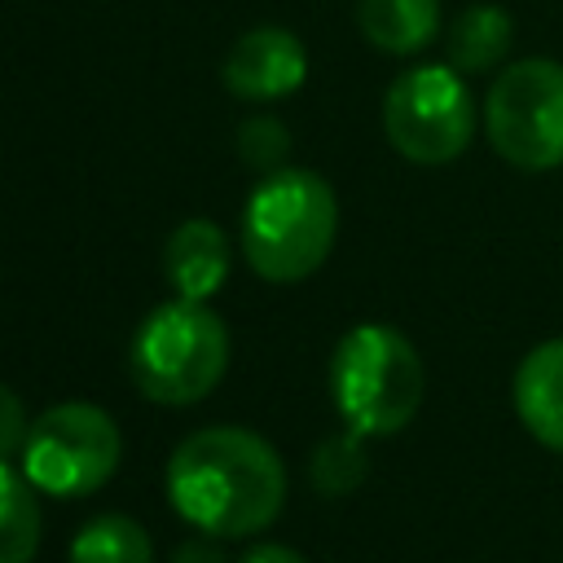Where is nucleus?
I'll use <instances>...</instances> for the list:
<instances>
[{
	"label": "nucleus",
	"mask_w": 563,
	"mask_h": 563,
	"mask_svg": "<svg viewBox=\"0 0 563 563\" xmlns=\"http://www.w3.org/2000/svg\"><path fill=\"white\" fill-rule=\"evenodd\" d=\"M167 501L207 537L264 532L286 501L277 449L246 427H202L167 457Z\"/></svg>",
	"instance_id": "obj_1"
},
{
	"label": "nucleus",
	"mask_w": 563,
	"mask_h": 563,
	"mask_svg": "<svg viewBox=\"0 0 563 563\" xmlns=\"http://www.w3.org/2000/svg\"><path fill=\"white\" fill-rule=\"evenodd\" d=\"M339 233V198L325 176L308 167H277L260 176L242 207V251L255 277L295 286L312 277Z\"/></svg>",
	"instance_id": "obj_2"
},
{
	"label": "nucleus",
	"mask_w": 563,
	"mask_h": 563,
	"mask_svg": "<svg viewBox=\"0 0 563 563\" xmlns=\"http://www.w3.org/2000/svg\"><path fill=\"white\" fill-rule=\"evenodd\" d=\"M427 391L418 347L383 321L352 325L330 356V396L347 431L396 435L413 422Z\"/></svg>",
	"instance_id": "obj_3"
},
{
	"label": "nucleus",
	"mask_w": 563,
	"mask_h": 563,
	"mask_svg": "<svg viewBox=\"0 0 563 563\" xmlns=\"http://www.w3.org/2000/svg\"><path fill=\"white\" fill-rule=\"evenodd\" d=\"M128 365L145 400L172 409L198 405L229 369V330L207 303L176 295L136 325Z\"/></svg>",
	"instance_id": "obj_4"
},
{
	"label": "nucleus",
	"mask_w": 563,
	"mask_h": 563,
	"mask_svg": "<svg viewBox=\"0 0 563 563\" xmlns=\"http://www.w3.org/2000/svg\"><path fill=\"white\" fill-rule=\"evenodd\" d=\"M383 132L409 163H453L475 136V97L449 62H422L391 79L383 97Z\"/></svg>",
	"instance_id": "obj_5"
},
{
	"label": "nucleus",
	"mask_w": 563,
	"mask_h": 563,
	"mask_svg": "<svg viewBox=\"0 0 563 563\" xmlns=\"http://www.w3.org/2000/svg\"><path fill=\"white\" fill-rule=\"evenodd\" d=\"M484 132L519 172L563 167V62L523 57L501 66L484 97Z\"/></svg>",
	"instance_id": "obj_6"
},
{
	"label": "nucleus",
	"mask_w": 563,
	"mask_h": 563,
	"mask_svg": "<svg viewBox=\"0 0 563 563\" xmlns=\"http://www.w3.org/2000/svg\"><path fill=\"white\" fill-rule=\"evenodd\" d=\"M123 457L119 427L88 400H62L31 422L22 444V475L48 497L97 493Z\"/></svg>",
	"instance_id": "obj_7"
},
{
	"label": "nucleus",
	"mask_w": 563,
	"mask_h": 563,
	"mask_svg": "<svg viewBox=\"0 0 563 563\" xmlns=\"http://www.w3.org/2000/svg\"><path fill=\"white\" fill-rule=\"evenodd\" d=\"M220 75L238 101H282L308 79V48L286 26H251L233 40Z\"/></svg>",
	"instance_id": "obj_8"
},
{
	"label": "nucleus",
	"mask_w": 563,
	"mask_h": 563,
	"mask_svg": "<svg viewBox=\"0 0 563 563\" xmlns=\"http://www.w3.org/2000/svg\"><path fill=\"white\" fill-rule=\"evenodd\" d=\"M229 264H233V246H229L224 229L202 216L180 220L163 246V273L180 299L207 303L229 282Z\"/></svg>",
	"instance_id": "obj_9"
},
{
	"label": "nucleus",
	"mask_w": 563,
	"mask_h": 563,
	"mask_svg": "<svg viewBox=\"0 0 563 563\" xmlns=\"http://www.w3.org/2000/svg\"><path fill=\"white\" fill-rule=\"evenodd\" d=\"M510 400L528 435L563 453V339H545L519 361Z\"/></svg>",
	"instance_id": "obj_10"
},
{
	"label": "nucleus",
	"mask_w": 563,
	"mask_h": 563,
	"mask_svg": "<svg viewBox=\"0 0 563 563\" xmlns=\"http://www.w3.org/2000/svg\"><path fill=\"white\" fill-rule=\"evenodd\" d=\"M356 26L378 53L409 57L440 35V0H356Z\"/></svg>",
	"instance_id": "obj_11"
},
{
	"label": "nucleus",
	"mask_w": 563,
	"mask_h": 563,
	"mask_svg": "<svg viewBox=\"0 0 563 563\" xmlns=\"http://www.w3.org/2000/svg\"><path fill=\"white\" fill-rule=\"evenodd\" d=\"M515 44V18L501 4H471L453 18L449 35H444V53L449 66L462 75H484L497 70L506 62Z\"/></svg>",
	"instance_id": "obj_12"
},
{
	"label": "nucleus",
	"mask_w": 563,
	"mask_h": 563,
	"mask_svg": "<svg viewBox=\"0 0 563 563\" xmlns=\"http://www.w3.org/2000/svg\"><path fill=\"white\" fill-rule=\"evenodd\" d=\"M40 550L35 484L0 462V563H31Z\"/></svg>",
	"instance_id": "obj_13"
},
{
	"label": "nucleus",
	"mask_w": 563,
	"mask_h": 563,
	"mask_svg": "<svg viewBox=\"0 0 563 563\" xmlns=\"http://www.w3.org/2000/svg\"><path fill=\"white\" fill-rule=\"evenodd\" d=\"M70 563H154V545L136 519L97 515L75 532Z\"/></svg>",
	"instance_id": "obj_14"
},
{
	"label": "nucleus",
	"mask_w": 563,
	"mask_h": 563,
	"mask_svg": "<svg viewBox=\"0 0 563 563\" xmlns=\"http://www.w3.org/2000/svg\"><path fill=\"white\" fill-rule=\"evenodd\" d=\"M365 475H369V453H365V435H356V431L325 435L308 457V479L325 497H343V493L361 488Z\"/></svg>",
	"instance_id": "obj_15"
},
{
	"label": "nucleus",
	"mask_w": 563,
	"mask_h": 563,
	"mask_svg": "<svg viewBox=\"0 0 563 563\" xmlns=\"http://www.w3.org/2000/svg\"><path fill=\"white\" fill-rule=\"evenodd\" d=\"M238 154H242V163L246 167H255V172H277V167H286V154H290V132H286V123L282 119H273V114H251V119H242V128H238Z\"/></svg>",
	"instance_id": "obj_16"
},
{
	"label": "nucleus",
	"mask_w": 563,
	"mask_h": 563,
	"mask_svg": "<svg viewBox=\"0 0 563 563\" xmlns=\"http://www.w3.org/2000/svg\"><path fill=\"white\" fill-rule=\"evenodd\" d=\"M26 435H31V418H26L22 400H18V391L0 383V462L22 457Z\"/></svg>",
	"instance_id": "obj_17"
},
{
	"label": "nucleus",
	"mask_w": 563,
	"mask_h": 563,
	"mask_svg": "<svg viewBox=\"0 0 563 563\" xmlns=\"http://www.w3.org/2000/svg\"><path fill=\"white\" fill-rule=\"evenodd\" d=\"M172 563H229V559H224V550L216 545V537H194V541H185V545L172 554Z\"/></svg>",
	"instance_id": "obj_18"
},
{
	"label": "nucleus",
	"mask_w": 563,
	"mask_h": 563,
	"mask_svg": "<svg viewBox=\"0 0 563 563\" xmlns=\"http://www.w3.org/2000/svg\"><path fill=\"white\" fill-rule=\"evenodd\" d=\"M242 563H308L299 550H290V545H277V541H264V545H255V550H246L242 554Z\"/></svg>",
	"instance_id": "obj_19"
}]
</instances>
